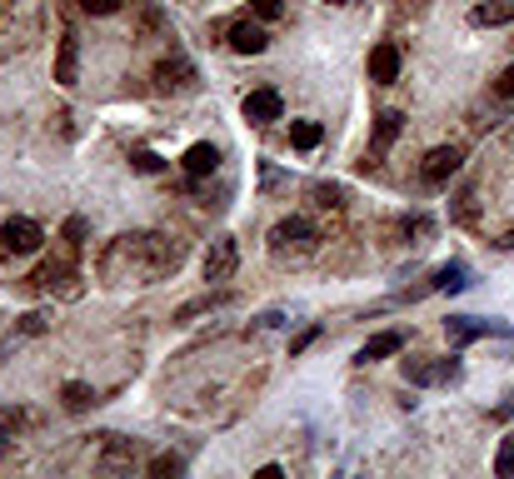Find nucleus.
<instances>
[{
	"label": "nucleus",
	"instance_id": "7ed1b4c3",
	"mask_svg": "<svg viewBox=\"0 0 514 479\" xmlns=\"http://www.w3.org/2000/svg\"><path fill=\"white\" fill-rule=\"evenodd\" d=\"M235 265H240V245H235L230 235L210 240V255H205V280L210 285H225L235 275Z\"/></svg>",
	"mask_w": 514,
	"mask_h": 479
},
{
	"label": "nucleus",
	"instance_id": "4468645a",
	"mask_svg": "<svg viewBox=\"0 0 514 479\" xmlns=\"http://www.w3.org/2000/svg\"><path fill=\"white\" fill-rule=\"evenodd\" d=\"M56 80H60V85H75V80H80V46H75V36L60 40V56H56Z\"/></svg>",
	"mask_w": 514,
	"mask_h": 479
},
{
	"label": "nucleus",
	"instance_id": "2eb2a0df",
	"mask_svg": "<svg viewBox=\"0 0 514 479\" xmlns=\"http://www.w3.org/2000/svg\"><path fill=\"white\" fill-rule=\"evenodd\" d=\"M180 165H185V175H190V180H200V175H210V170L220 165V151H215V145H190Z\"/></svg>",
	"mask_w": 514,
	"mask_h": 479
},
{
	"label": "nucleus",
	"instance_id": "6e6552de",
	"mask_svg": "<svg viewBox=\"0 0 514 479\" xmlns=\"http://www.w3.org/2000/svg\"><path fill=\"white\" fill-rule=\"evenodd\" d=\"M400 130H404V115H400V110H380V115H374V145H370L365 170L374 165V155H384L394 141H400Z\"/></svg>",
	"mask_w": 514,
	"mask_h": 479
},
{
	"label": "nucleus",
	"instance_id": "dca6fc26",
	"mask_svg": "<svg viewBox=\"0 0 514 479\" xmlns=\"http://www.w3.org/2000/svg\"><path fill=\"white\" fill-rule=\"evenodd\" d=\"M445 329H449V339H459V345H465V339H485V335H495V319H445Z\"/></svg>",
	"mask_w": 514,
	"mask_h": 479
},
{
	"label": "nucleus",
	"instance_id": "f257e3e1",
	"mask_svg": "<svg viewBox=\"0 0 514 479\" xmlns=\"http://www.w3.org/2000/svg\"><path fill=\"white\" fill-rule=\"evenodd\" d=\"M180 260H185V240L175 235H121L105 250V275H115L121 265H131L125 270V280H165V275L180 270Z\"/></svg>",
	"mask_w": 514,
	"mask_h": 479
},
{
	"label": "nucleus",
	"instance_id": "5701e85b",
	"mask_svg": "<svg viewBox=\"0 0 514 479\" xmlns=\"http://www.w3.org/2000/svg\"><path fill=\"white\" fill-rule=\"evenodd\" d=\"M180 470H185L180 454H155V460H150V474H155V479H175Z\"/></svg>",
	"mask_w": 514,
	"mask_h": 479
},
{
	"label": "nucleus",
	"instance_id": "6ab92c4d",
	"mask_svg": "<svg viewBox=\"0 0 514 479\" xmlns=\"http://www.w3.org/2000/svg\"><path fill=\"white\" fill-rule=\"evenodd\" d=\"M465 285H469V280H465V265H445V270L430 275V285H425V290H465ZM425 290H420V295H425Z\"/></svg>",
	"mask_w": 514,
	"mask_h": 479
},
{
	"label": "nucleus",
	"instance_id": "c85d7f7f",
	"mask_svg": "<svg viewBox=\"0 0 514 479\" xmlns=\"http://www.w3.org/2000/svg\"><path fill=\"white\" fill-rule=\"evenodd\" d=\"M66 240H70V250H80V245H85V220L80 215L66 220Z\"/></svg>",
	"mask_w": 514,
	"mask_h": 479
},
{
	"label": "nucleus",
	"instance_id": "f8f14e48",
	"mask_svg": "<svg viewBox=\"0 0 514 479\" xmlns=\"http://www.w3.org/2000/svg\"><path fill=\"white\" fill-rule=\"evenodd\" d=\"M46 329H50V310H30V315H20V319H16V329H10V339H5V345H0V349H5V355H10V349H16V345H26V339L46 335Z\"/></svg>",
	"mask_w": 514,
	"mask_h": 479
},
{
	"label": "nucleus",
	"instance_id": "9d476101",
	"mask_svg": "<svg viewBox=\"0 0 514 479\" xmlns=\"http://www.w3.org/2000/svg\"><path fill=\"white\" fill-rule=\"evenodd\" d=\"M400 66H404V60H400V46H390V40L370 50V80H374V85H394V80H400Z\"/></svg>",
	"mask_w": 514,
	"mask_h": 479
},
{
	"label": "nucleus",
	"instance_id": "a211bd4d",
	"mask_svg": "<svg viewBox=\"0 0 514 479\" xmlns=\"http://www.w3.org/2000/svg\"><path fill=\"white\" fill-rule=\"evenodd\" d=\"M320 141H325V125H320V120H295L290 125V145H295V151H315Z\"/></svg>",
	"mask_w": 514,
	"mask_h": 479
},
{
	"label": "nucleus",
	"instance_id": "412c9836",
	"mask_svg": "<svg viewBox=\"0 0 514 479\" xmlns=\"http://www.w3.org/2000/svg\"><path fill=\"white\" fill-rule=\"evenodd\" d=\"M60 400H66V410L80 414V410H90V404H95V390L90 385H75V380H70V385L60 390Z\"/></svg>",
	"mask_w": 514,
	"mask_h": 479
},
{
	"label": "nucleus",
	"instance_id": "ddd939ff",
	"mask_svg": "<svg viewBox=\"0 0 514 479\" xmlns=\"http://www.w3.org/2000/svg\"><path fill=\"white\" fill-rule=\"evenodd\" d=\"M404 349V335L400 329H384V335H374L365 349H360V365H374V359H390V355H400Z\"/></svg>",
	"mask_w": 514,
	"mask_h": 479
},
{
	"label": "nucleus",
	"instance_id": "0eeeda50",
	"mask_svg": "<svg viewBox=\"0 0 514 479\" xmlns=\"http://www.w3.org/2000/svg\"><path fill=\"white\" fill-rule=\"evenodd\" d=\"M270 245L275 250H315V225L309 220H280Z\"/></svg>",
	"mask_w": 514,
	"mask_h": 479
},
{
	"label": "nucleus",
	"instance_id": "f704fd0d",
	"mask_svg": "<svg viewBox=\"0 0 514 479\" xmlns=\"http://www.w3.org/2000/svg\"><path fill=\"white\" fill-rule=\"evenodd\" d=\"M330 5H345V0H330Z\"/></svg>",
	"mask_w": 514,
	"mask_h": 479
},
{
	"label": "nucleus",
	"instance_id": "cd10ccee",
	"mask_svg": "<svg viewBox=\"0 0 514 479\" xmlns=\"http://www.w3.org/2000/svg\"><path fill=\"white\" fill-rule=\"evenodd\" d=\"M315 200L320 205H345V190L340 185H315Z\"/></svg>",
	"mask_w": 514,
	"mask_h": 479
},
{
	"label": "nucleus",
	"instance_id": "2f4dec72",
	"mask_svg": "<svg viewBox=\"0 0 514 479\" xmlns=\"http://www.w3.org/2000/svg\"><path fill=\"white\" fill-rule=\"evenodd\" d=\"M315 335H320V329H305V335H299V339H295V345H290V355H305V349H309V345H315Z\"/></svg>",
	"mask_w": 514,
	"mask_h": 479
},
{
	"label": "nucleus",
	"instance_id": "423d86ee",
	"mask_svg": "<svg viewBox=\"0 0 514 479\" xmlns=\"http://www.w3.org/2000/svg\"><path fill=\"white\" fill-rule=\"evenodd\" d=\"M280 110H285V100H280V90H250L245 95V120H255V125H270V120H280Z\"/></svg>",
	"mask_w": 514,
	"mask_h": 479
},
{
	"label": "nucleus",
	"instance_id": "39448f33",
	"mask_svg": "<svg viewBox=\"0 0 514 479\" xmlns=\"http://www.w3.org/2000/svg\"><path fill=\"white\" fill-rule=\"evenodd\" d=\"M155 80H160V90H195V85H200L195 66H190L185 56H165L155 66Z\"/></svg>",
	"mask_w": 514,
	"mask_h": 479
},
{
	"label": "nucleus",
	"instance_id": "bb28decb",
	"mask_svg": "<svg viewBox=\"0 0 514 479\" xmlns=\"http://www.w3.org/2000/svg\"><path fill=\"white\" fill-rule=\"evenodd\" d=\"M250 10L260 20H280V10H285V0H250Z\"/></svg>",
	"mask_w": 514,
	"mask_h": 479
},
{
	"label": "nucleus",
	"instance_id": "b1692460",
	"mask_svg": "<svg viewBox=\"0 0 514 479\" xmlns=\"http://www.w3.org/2000/svg\"><path fill=\"white\" fill-rule=\"evenodd\" d=\"M495 474H499V479H509V474H514V434H509L505 444H499V454H495Z\"/></svg>",
	"mask_w": 514,
	"mask_h": 479
},
{
	"label": "nucleus",
	"instance_id": "473e14b6",
	"mask_svg": "<svg viewBox=\"0 0 514 479\" xmlns=\"http://www.w3.org/2000/svg\"><path fill=\"white\" fill-rule=\"evenodd\" d=\"M5 444H10V430H5V424H0V454H5Z\"/></svg>",
	"mask_w": 514,
	"mask_h": 479
},
{
	"label": "nucleus",
	"instance_id": "393cba45",
	"mask_svg": "<svg viewBox=\"0 0 514 479\" xmlns=\"http://www.w3.org/2000/svg\"><path fill=\"white\" fill-rule=\"evenodd\" d=\"M131 160H135V170H141V175H160V170H165V160H160L155 151H135Z\"/></svg>",
	"mask_w": 514,
	"mask_h": 479
},
{
	"label": "nucleus",
	"instance_id": "72a5a7b5",
	"mask_svg": "<svg viewBox=\"0 0 514 479\" xmlns=\"http://www.w3.org/2000/svg\"><path fill=\"white\" fill-rule=\"evenodd\" d=\"M499 245H505V250H514V230H509V235H505V240H499Z\"/></svg>",
	"mask_w": 514,
	"mask_h": 479
},
{
	"label": "nucleus",
	"instance_id": "aec40b11",
	"mask_svg": "<svg viewBox=\"0 0 514 479\" xmlns=\"http://www.w3.org/2000/svg\"><path fill=\"white\" fill-rule=\"evenodd\" d=\"M514 5L509 0H495V5H475V26H509Z\"/></svg>",
	"mask_w": 514,
	"mask_h": 479
},
{
	"label": "nucleus",
	"instance_id": "1a4fd4ad",
	"mask_svg": "<svg viewBox=\"0 0 514 479\" xmlns=\"http://www.w3.org/2000/svg\"><path fill=\"white\" fill-rule=\"evenodd\" d=\"M449 375H455V359H404L410 385H445Z\"/></svg>",
	"mask_w": 514,
	"mask_h": 479
},
{
	"label": "nucleus",
	"instance_id": "20e7f679",
	"mask_svg": "<svg viewBox=\"0 0 514 479\" xmlns=\"http://www.w3.org/2000/svg\"><path fill=\"white\" fill-rule=\"evenodd\" d=\"M465 165V151H459V145H440V151H430L425 155V185H449V175H455V170Z\"/></svg>",
	"mask_w": 514,
	"mask_h": 479
},
{
	"label": "nucleus",
	"instance_id": "a878e982",
	"mask_svg": "<svg viewBox=\"0 0 514 479\" xmlns=\"http://www.w3.org/2000/svg\"><path fill=\"white\" fill-rule=\"evenodd\" d=\"M30 280H36V285H56V280H66V265H56V260H50V265H40V270L30 275Z\"/></svg>",
	"mask_w": 514,
	"mask_h": 479
},
{
	"label": "nucleus",
	"instance_id": "9b49d317",
	"mask_svg": "<svg viewBox=\"0 0 514 479\" xmlns=\"http://www.w3.org/2000/svg\"><path fill=\"white\" fill-rule=\"evenodd\" d=\"M265 46H270V36H265L255 20H235V26H230V50H235V56H260Z\"/></svg>",
	"mask_w": 514,
	"mask_h": 479
},
{
	"label": "nucleus",
	"instance_id": "f03ea898",
	"mask_svg": "<svg viewBox=\"0 0 514 479\" xmlns=\"http://www.w3.org/2000/svg\"><path fill=\"white\" fill-rule=\"evenodd\" d=\"M40 240H46V230H40L36 220H26V215H10L5 225H0V245H5L10 255H36Z\"/></svg>",
	"mask_w": 514,
	"mask_h": 479
},
{
	"label": "nucleus",
	"instance_id": "c756f323",
	"mask_svg": "<svg viewBox=\"0 0 514 479\" xmlns=\"http://www.w3.org/2000/svg\"><path fill=\"white\" fill-rule=\"evenodd\" d=\"M80 10H90V16H115L121 0H80Z\"/></svg>",
	"mask_w": 514,
	"mask_h": 479
},
{
	"label": "nucleus",
	"instance_id": "7c9ffc66",
	"mask_svg": "<svg viewBox=\"0 0 514 479\" xmlns=\"http://www.w3.org/2000/svg\"><path fill=\"white\" fill-rule=\"evenodd\" d=\"M495 90H499V95H505V100H514V66H509V70H505V76H499V80H495Z\"/></svg>",
	"mask_w": 514,
	"mask_h": 479
},
{
	"label": "nucleus",
	"instance_id": "4be33fe9",
	"mask_svg": "<svg viewBox=\"0 0 514 479\" xmlns=\"http://www.w3.org/2000/svg\"><path fill=\"white\" fill-rule=\"evenodd\" d=\"M215 305H225V295H200V300H190V305H180L175 319L185 325V319H195V315H205V310H215Z\"/></svg>",
	"mask_w": 514,
	"mask_h": 479
},
{
	"label": "nucleus",
	"instance_id": "f3484780",
	"mask_svg": "<svg viewBox=\"0 0 514 479\" xmlns=\"http://www.w3.org/2000/svg\"><path fill=\"white\" fill-rule=\"evenodd\" d=\"M135 460H141V444H135V440H110L100 464H105V470H131Z\"/></svg>",
	"mask_w": 514,
	"mask_h": 479
}]
</instances>
